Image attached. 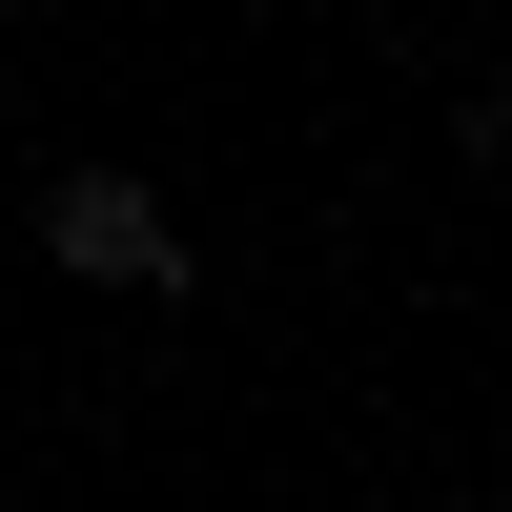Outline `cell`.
<instances>
[{
    "label": "cell",
    "instance_id": "cell-2",
    "mask_svg": "<svg viewBox=\"0 0 512 512\" xmlns=\"http://www.w3.org/2000/svg\"><path fill=\"white\" fill-rule=\"evenodd\" d=\"M0 21H62V0H0Z\"/></svg>",
    "mask_w": 512,
    "mask_h": 512
},
{
    "label": "cell",
    "instance_id": "cell-1",
    "mask_svg": "<svg viewBox=\"0 0 512 512\" xmlns=\"http://www.w3.org/2000/svg\"><path fill=\"white\" fill-rule=\"evenodd\" d=\"M41 246H62L82 287H123V308L185 287V226H164V185H123V164H62V185H41Z\"/></svg>",
    "mask_w": 512,
    "mask_h": 512
}]
</instances>
